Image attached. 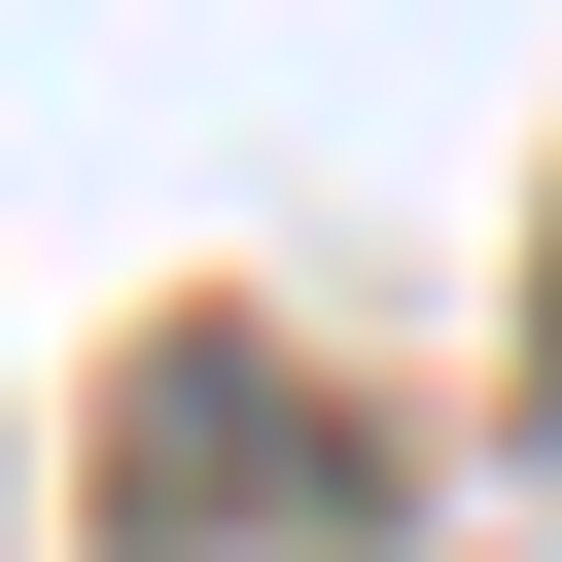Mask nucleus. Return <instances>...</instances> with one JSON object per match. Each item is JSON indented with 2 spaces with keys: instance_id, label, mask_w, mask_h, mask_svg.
Masks as SVG:
<instances>
[]
</instances>
